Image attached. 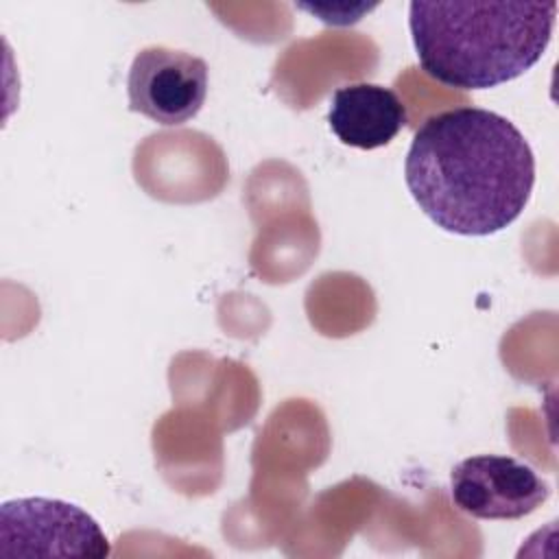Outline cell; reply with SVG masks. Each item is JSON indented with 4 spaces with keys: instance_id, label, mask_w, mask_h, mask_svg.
Returning <instances> with one entry per match:
<instances>
[{
    "instance_id": "6",
    "label": "cell",
    "mask_w": 559,
    "mask_h": 559,
    "mask_svg": "<svg viewBox=\"0 0 559 559\" xmlns=\"http://www.w3.org/2000/svg\"><path fill=\"white\" fill-rule=\"evenodd\" d=\"M328 122L343 144L371 151L386 146L406 127L408 111L393 90L352 83L332 94Z\"/></svg>"
},
{
    "instance_id": "5",
    "label": "cell",
    "mask_w": 559,
    "mask_h": 559,
    "mask_svg": "<svg viewBox=\"0 0 559 559\" xmlns=\"http://www.w3.org/2000/svg\"><path fill=\"white\" fill-rule=\"evenodd\" d=\"M450 496L472 518L520 520L548 500L550 485L524 461L476 454L452 467Z\"/></svg>"
},
{
    "instance_id": "1",
    "label": "cell",
    "mask_w": 559,
    "mask_h": 559,
    "mask_svg": "<svg viewBox=\"0 0 559 559\" xmlns=\"http://www.w3.org/2000/svg\"><path fill=\"white\" fill-rule=\"evenodd\" d=\"M419 210L459 236L509 227L535 186V157L524 133L504 116L459 107L435 114L415 131L404 164Z\"/></svg>"
},
{
    "instance_id": "4",
    "label": "cell",
    "mask_w": 559,
    "mask_h": 559,
    "mask_svg": "<svg viewBox=\"0 0 559 559\" xmlns=\"http://www.w3.org/2000/svg\"><path fill=\"white\" fill-rule=\"evenodd\" d=\"M207 72V63L186 50L142 48L127 76L129 109L157 124H183L205 103Z\"/></svg>"
},
{
    "instance_id": "2",
    "label": "cell",
    "mask_w": 559,
    "mask_h": 559,
    "mask_svg": "<svg viewBox=\"0 0 559 559\" xmlns=\"http://www.w3.org/2000/svg\"><path fill=\"white\" fill-rule=\"evenodd\" d=\"M557 2L413 0L408 28L419 66L456 90H489L531 70L546 52Z\"/></svg>"
},
{
    "instance_id": "3",
    "label": "cell",
    "mask_w": 559,
    "mask_h": 559,
    "mask_svg": "<svg viewBox=\"0 0 559 559\" xmlns=\"http://www.w3.org/2000/svg\"><path fill=\"white\" fill-rule=\"evenodd\" d=\"M0 555L107 557L109 539L81 507L50 498H17L0 507Z\"/></svg>"
}]
</instances>
